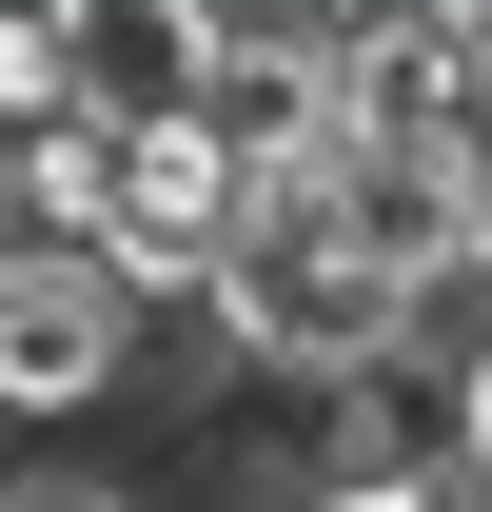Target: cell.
<instances>
[{
    "instance_id": "cell-1",
    "label": "cell",
    "mask_w": 492,
    "mask_h": 512,
    "mask_svg": "<svg viewBox=\"0 0 492 512\" xmlns=\"http://www.w3.org/2000/svg\"><path fill=\"white\" fill-rule=\"evenodd\" d=\"M138 355H158V296H138L119 256L20 237V276H0V434H40V414H99Z\"/></svg>"
},
{
    "instance_id": "cell-2",
    "label": "cell",
    "mask_w": 492,
    "mask_h": 512,
    "mask_svg": "<svg viewBox=\"0 0 492 512\" xmlns=\"http://www.w3.org/2000/svg\"><path fill=\"white\" fill-rule=\"evenodd\" d=\"M296 512H453V493H394V473H355V493H296Z\"/></svg>"
},
{
    "instance_id": "cell-3",
    "label": "cell",
    "mask_w": 492,
    "mask_h": 512,
    "mask_svg": "<svg viewBox=\"0 0 492 512\" xmlns=\"http://www.w3.org/2000/svg\"><path fill=\"white\" fill-rule=\"evenodd\" d=\"M0 276H20V178H0Z\"/></svg>"
}]
</instances>
